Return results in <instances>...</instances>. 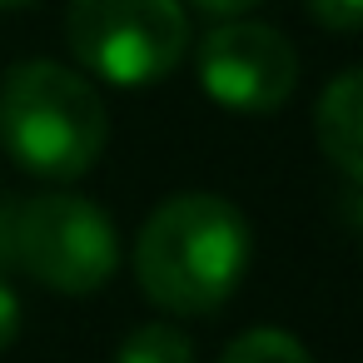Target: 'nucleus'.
<instances>
[{
  "label": "nucleus",
  "mask_w": 363,
  "mask_h": 363,
  "mask_svg": "<svg viewBox=\"0 0 363 363\" xmlns=\"http://www.w3.org/2000/svg\"><path fill=\"white\" fill-rule=\"evenodd\" d=\"M249 254L254 234L239 204L209 189H189L145 219L135 239V279L150 303L179 318H199L229 303L249 274Z\"/></svg>",
  "instance_id": "obj_1"
},
{
  "label": "nucleus",
  "mask_w": 363,
  "mask_h": 363,
  "mask_svg": "<svg viewBox=\"0 0 363 363\" xmlns=\"http://www.w3.org/2000/svg\"><path fill=\"white\" fill-rule=\"evenodd\" d=\"M105 100L80 70L26 60L0 80V150L26 174L70 184L105 155Z\"/></svg>",
  "instance_id": "obj_2"
},
{
  "label": "nucleus",
  "mask_w": 363,
  "mask_h": 363,
  "mask_svg": "<svg viewBox=\"0 0 363 363\" xmlns=\"http://www.w3.org/2000/svg\"><path fill=\"white\" fill-rule=\"evenodd\" d=\"M65 40L90 75L140 90L184 60L189 16L179 0H70Z\"/></svg>",
  "instance_id": "obj_3"
},
{
  "label": "nucleus",
  "mask_w": 363,
  "mask_h": 363,
  "mask_svg": "<svg viewBox=\"0 0 363 363\" xmlns=\"http://www.w3.org/2000/svg\"><path fill=\"white\" fill-rule=\"evenodd\" d=\"M16 269L55 294H95L120 269V234L85 194H35L16 204Z\"/></svg>",
  "instance_id": "obj_4"
},
{
  "label": "nucleus",
  "mask_w": 363,
  "mask_h": 363,
  "mask_svg": "<svg viewBox=\"0 0 363 363\" xmlns=\"http://www.w3.org/2000/svg\"><path fill=\"white\" fill-rule=\"evenodd\" d=\"M194 65H199L204 95L234 115H269L298 85V55L289 35H279L264 21H239V16H229L199 40Z\"/></svg>",
  "instance_id": "obj_5"
},
{
  "label": "nucleus",
  "mask_w": 363,
  "mask_h": 363,
  "mask_svg": "<svg viewBox=\"0 0 363 363\" xmlns=\"http://www.w3.org/2000/svg\"><path fill=\"white\" fill-rule=\"evenodd\" d=\"M313 135L328 164L363 184V65L328 80V90L313 105Z\"/></svg>",
  "instance_id": "obj_6"
},
{
  "label": "nucleus",
  "mask_w": 363,
  "mask_h": 363,
  "mask_svg": "<svg viewBox=\"0 0 363 363\" xmlns=\"http://www.w3.org/2000/svg\"><path fill=\"white\" fill-rule=\"evenodd\" d=\"M219 363H313V358H308V348H303L289 328L264 323V328L239 333V338L219 353Z\"/></svg>",
  "instance_id": "obj_7"
},
{
  "label": "nucleus",
  "mask_w": 363,
  "mask_h": 363,
  "mask_svg": "<svg viewBox=\"0 0 363 363\" xmlns=\"http://www.w3.org/2000/svg\"><path fill=\"white\" fill-rule=\"evenodd\" d=\"M115 363H194V343L169 323H145L120 343Z\"/></svg>",
  "instance_id": "obj_8"
},
{
  "label": "nucleus",
  "mask_w": 363,
  "mask_h": 363,
  "mask_svg": "<svg viewBox=\"0 0 363 363\" xmlns=\"http://www.w3.org/2000/svg\"><path fill=\"white\" fill-rule=\"evenodd\" d=\"M308 16L328 30H363V0H303Z\"/></svg>",
  "instance_id": "obj_9"
},
{
  "label": "nucleus",
  "mask_w": 363,
  "mask_h": 363,
  "mask_svg": "<svg viewBox=\"0 0 363 363\" xmlns=\"http://www.w3.org/2000/svg\"><path fill=\"white\" fill-rule=\"evenodd\" d=\"M16 333H21V298H16V289L6 279H0V353L16 343Z\"/></svg>",
  "instance_id": "obj_10"
},
{
  "label": "nucleus",
  "mask_w": 363,
  "mask_h": 363,
  "mask_svg": "<svg viewBox=\"0 0 363 363\" xmlns=\"http://www.w3.org/2000/svg\"><path fill=\"white\" fill-rule=\"evenodd\" d=\"M16 269V204L0 194V274Z\"/></svg>",
  "instance_id": "obj_11"
},
{
  "label": "nucleus",
  "mask_w": 363,
  "mask_h": 363,
  "mask_svg": "<svg viewBox=\"0 0 363 363\" xmlns=\"http://www.w3.org/2000/svg\"><path fill=\"white\" fill-rule=\"evenodd\" d=\"M194 6H199L204 16H224V21H229V16H244V11H254L259 0H194Z\"/></svg>",
  "instance_id": "obj_12"
},
{
  "label": "nucleus",
  "mask_w": 363,
  "mask_h": 363,
  "mask_svg": "<svg viewBox=\"0 0 363 363\" xmlns=\"http://www.w3.org/2000/svg\"><path fill=\"white\" fill-rule=\"evenodd\" d=\"M21 6H35V0H0V11H21Z\"/></svg>",
  "instance_id": "obj_13"
}]
</instances>
